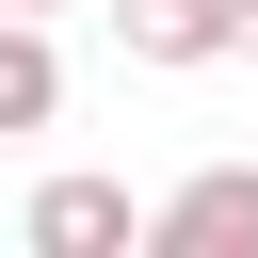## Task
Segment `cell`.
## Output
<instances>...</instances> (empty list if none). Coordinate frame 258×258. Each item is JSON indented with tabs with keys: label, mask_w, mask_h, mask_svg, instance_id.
<instances>
[{
	"label": "cell",
	"mask_w": 258,
	"mask_h": 258,
	"mask_svg": "<svg viewBox=\"0 0 258 258\" xmlns=\"http://www.w3.org/2000/svg\"><path fill=\"white\" fill-rule=\"evenodd\" d=\"M145 258H258V161H210V177H177L145 226H129Z\"/></svg>",
	"instance_id": "6da1fadb"
},
{
	"label": "cell",
	"mask_w": 258,
	"mask_h": 258,
	"mask_svg": "<svg viewBox=\"0 0 258 258\" xmlns=\"http://www.w3.org/2000/svg\"><path fill=\"white\" fill-rule=\"evenodd\" d=\"M129 177H48L32 194V258H129Z\"/></svg>",
	"instance_id": "7a4b0ae2"
},
{
	"label": "cell",
	"mask_w": 258,
	"mask_h": 258,
	"mask_svg": "<svg viewBox=\"0 0 258 258\" xmlns=\"http://www.w3.org/2000/svg\"><path fill=\"white\" fill-rule=\"evenodd\" d=\"M113 32H129V64H226L242 48V0H113Z\"/></svg>",
	"instance_id": "3957f363"
},
{
	"label": "cell",
	"mask_w": 258,
	"mask_h": 258,
	"mask_svg": "<svg viewBox=\"0 0 258 258\" xmlns=\"http://www.w3.org/2000/svg\"><path fill=\"white\" fill-rule=\"evenodd\" d=\"M48 113H64V48H48V16H0V145Z\"/></svg>",
	"instance_id": "277c9868"
},
{
	"label": "cell",
	"mask_w": 258,
	"mask_h": 258,
	"mask_svg": "<svg viewBox=\"0 0 258 258\" xmlns=\"http://www.w3.org/2000/svg\"><path fill=\"white\" fill-rule=\"evenodd\" d=\"M226 64H258V0H242V48H226Z\"/></svg>",
	"instance_id": "5b68a950"
},
{
	"label": "cell",
	"mask_w": 258,
	"mask_h": 258,
	"mask_svg": "<svg viewBox=\"0 0 258 258\" xmlns=\"http://www.w3.org/2000/svg\"><path fill=\"white\" fill-rule=\"evenodd\" d=\"M0 16H64V0H0Z\"/></svg>",
	"instance_id": "8992f818"
}]
</instances>
